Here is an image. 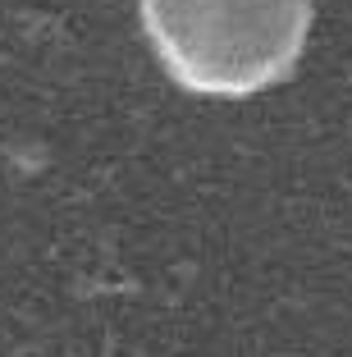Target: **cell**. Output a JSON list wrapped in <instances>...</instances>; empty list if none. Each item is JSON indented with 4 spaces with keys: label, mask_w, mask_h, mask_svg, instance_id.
Masks as SVG:
<instances>
[{
    "label": "cell",
    "mask_w": 352,
    "mask_h": 357,
    "mask_svg": "<svg viewBox=\"0 0 352 357\" xmlns=\"http://www.w3.org/2000/svg\"><path fill=\"white\" fill-rule=\"evenodd\" d=\"M142 28L178 87L238 101L293 74L311 0H142Z\"/></svg>",
    "instance_id": "cell-1"
}]
</instances>
